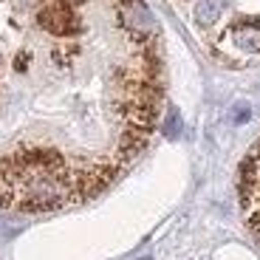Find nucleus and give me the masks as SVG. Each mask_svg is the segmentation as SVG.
<instances>
[{"label":"nucleus","mask_w":260,"mask_h":260,"mask_svg":"<svg viewBox=\"0 0 260 260\" xmlns=\"http://www.w3.org/2000/svg\"><path fill=\"white\" fill-rule=\"evenodd\" d=\"M119 23L136 43H147L156 34V17L142 0H122L119 3Z\"/></svg>","instance_id":"nucleus-1"},{"label":"nucleus","mask_w":260,"mask_h":260,"mask_svg":"<svg viewBox=\"0 0 260 260\" xmlns=\"http://www.w3.org/2000/svg\"><path fill=\"white\" fill-rule=\"evenodd\" d=\"M37 23L54 37H68V34L79 31V17L71 3H51V6H46L40 12Z\"/></svg>","instance_id":"nucleus-2"},{"label":"nucleus","mask_w":260,"mask_h":260,"mask_svg":"<svg viewBox=\"0 0 260 260\" xmlns=\"http://www.w3.org/2000/svg\"><path fill=\"white\" fill-rule=\"evenodd\" d=\"M223 6H226V0H198V6H195V20H198V26H212L218 23L221 17Z\"/></svg>","instance_id":"nucleus-3"},{"label":"nucleus","mask_w":260,"mask_h":260,"mask_svg":"<svg viewBox=\"0 0 260 260\" xmlns=\"http://www.w3.org/2000/svg\"><path fill=\"white\" fill-rule=\"evenodd\" d=\"M232 40L246 51H260V26H235Z\"/></svg>","instance_id":"nucleus-4"}]
</instances>
